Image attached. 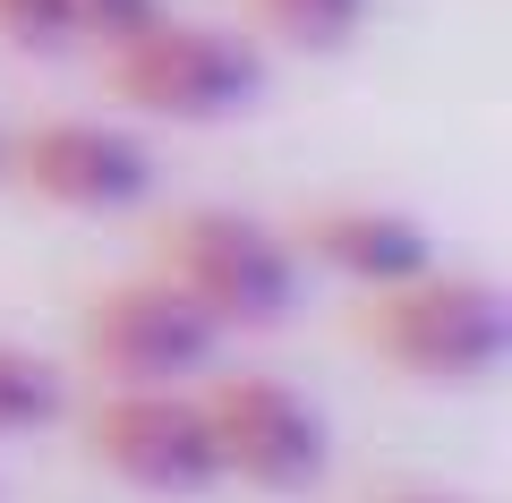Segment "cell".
Segmentation results:
<instances>
[{"label":"cell","mask_w":512,"mask_h":503,"mask_svg":"<svg viewBox=\"0 0 512 503\" xmlns=\"http://www.w3.org/2000/svg\"><path fill=\"white\" fill-rule=\"evenodd\" d=\"M154 273L180 290L188 307L214 316V333H282L308 299V265H299L291 231L239 214V205H188L154 231Z\"/></svg>","instance_id":"1"},{"label":"cell","mask_w":512,"mask_h":503,"mask_svg":"<svg viewBox=\"0 0 512 503\" xmlns=\"http://www.w3.org/2000/svg\"><path fill=\"white\" fill-rule=\"evenodd\" d=\"M77 350L103 384H197L222 359V333L205 307H188L163 273H128L103 282L77 307Z\"/></svg>","instance_id":"5"},{"label":"cell","mask_w":512,"mask_h":503,"mask_svg":"<svg viewBox=\"0 0 512 503\" xmlns=\"http://www.w3.org/2000/svg\"><path fill=\"white\" fill-rule=\"evenodd\" d=\"M0 43H18V52H69V0H0Z\"/></svg>","instance_id":"12"},{"label":"cell","mask_w":512,"mask_h":503,"mask_svg":"<svg viewBox=\"0 0 512 503\" xmlns=\"http://www.w3.org/2000/svg\"><path fill=\"white\" fill-rule=\"evenodd\" d=\"M60 367H43L35 350H18V342H0V435H35V427H52L60 418Z\"/></svg>","instance_id":"10"},{"label":"cell","mask_w":512,"mask_h":503,"mask_svg":"<svg viewBox=\"0 0 512 503\" xmlns=\"http://www.w3.org/2000/svg\"><path fill=\"white\" fill-rule=\"evenodd\" d=\"M0 154H9V128H0Z\"/></svg>","instance_id":"14"},{"label":"cell","mask_w":512,"mask_h":503,"mask_svg":"<svg viewBox=\"0 0 512 503\" xmlns=\"http://www.w3.org/2000/svg\"><path fill=\"white\" fill-rule=\"evenodd\" d=\"M350 342L410 384H487L512 350V307L487 273H410L350 307Z\"/></svg>","instance_id":"2"},{"label":"cell","mask_w":512,"mask_h":503,"mask_svg":"<svg viewBox=\"0 0 512 503\" xmlns=\"http://www.w3.org/2000/svg\"><path fill=\"white\" fill-rule=\"evenodd\" d=\"M94 69H103L111 103L146 111V120H171V128L239 120V111L265 94V52H256V35L214 26V18H171V9L146 35H128L120 52H103Z\"/></svg>","instance_id":"3"},{"label":"cell","mask_w":512,"mask_h":503,"mask_svg":"<svg viewBox=\"0 0 512 503\" xmlns=\"http://www.w3.org/2000/svg\"><path fill=\"white\" fill-rule=\"evenodd\" d=\"M163 9L171 0H69V43H86V52L103 60V52H120L128 35H146Z\"/></svg>","instance_id":"11"},{"label":"cell","mask_w":512,"mask_h":503,"mask_svg":"<svg viewBox=\"0 0 512 503\" xmlns=\"http://www.w3.org/2000/svg\"><path fill=\"white\" fill-rule=\"evenodd\" d=\"M197 410L214 435V461L231 486L248 495H308L325 478L333 444H325V410L308 393H291L282 376H197Z\"/></svg>","instance_id":"4"},{"label":"cell","mask_w":512,"mask_h":503,"mask_svg":"<svg viewBox=\"0 0 512 503\" xmlns=\"http://www.w3.org/2000/svg\"><path fill=\"white\" fill-rule=\"evenodd\" d=\"M291 248L299 265L333 273L342 290H393L410 282V273L436 265V239H427L419 214H402V205H316V214L291 222Z\"/></svg>","instance_id":"8"},{"label":"cell","mask_w":512,"mask_h":503,"mask_svg":"<svg viewBox=\"0 0 512 503\" xmlns=\"http://www.w3.org/2000/svg\"><path fill=\"white\" fill-rule=\"evenodd\" d=\"M0 171H9L26 197H43L52 214H128V205H146V188H154L146 137H128L120 120H35V128H9Z\"/></svg>","instance_id":"7"},{"label":"cell","mask_w":512,"mask_h":503,"mask_svg":"<svg viewBox=\"0 0 512 503\" xmlns=\"http://www.w3.org/2000/svg\"><path fill=\"white\" fill-rule=\"evenodd\" d=\"M367 503H461V495H444V486H384V495H367Z\"/></svg>","instance_id":"13"},{"label":"cell","mask_w":512,"mask_h":503,"mask_svg":"<svg viewBox=\"0 0 512 503\" xmlns=\"http://www.w3.org/2000/svg\"><path fill=\"white\" fill-rule=\"evenodd\" d=\"M86 452L137 495H205L222 486L197 384H103L86 410Z\"/></svg>","instance_id":"6"},{"label":"cell","mask_w":512,"mask_h":503,"mask_svg":"<svg viewBox=\"0 0 512 503\" xmlns=\"http://www.w3.org/2000/svg\"><path fill=\"white\" fill-rule=\"evenodd\" d=\"M248 18L291 52H342L367 26V0H248Z\"/></svg>","instance_id":"9"}]
</instances>
